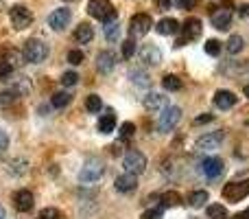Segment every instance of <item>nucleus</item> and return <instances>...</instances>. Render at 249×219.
Instances as JSON below:
<instances>
[{"mask_svg":"<svg viewBox=\"0 0 249 219\" xmlns=\"http://www.w3.org/2000/svg\"><path fill=\"white\" fill-rule=\"evenodd\" d=\"M158 4L162 9H168V7H171V0H158Z\"/></svg>","mask_w":249,"mask_h":219,"instance_id":"nucleus-45","label":"nucleus"},{"mask_svg":"<svg viewBox=\"0 0 249 219\" xmlns=\"http://www.w3.org/2000/svg\"><path fill=\"white\" fill-rule=\"evenodd\" d=\"M133 134H136V125L133 123H123L121 125V138L123 140H129Z\"/></svg>","mask_w":249,"mask_h":219,"instance_id":"nucleus-33","label":"nucleus"},{"mask_svg":"<svg viewBox=\"0 0 249 219\" xmlns=\"http://www.w3.org/2000/svg\"><path fill=\"white\" fill-rule=\"evenodd\" d=\"M96 66H99V70L103 75L112 73L114 66H116V55H114L112 51H101L99 57H96Z\"/></svg>","mask_w":249,"mask_h":219,"instance_id":"nucleus-16","label":"nucleus"},{"mask_svg":"<svg viewBox=\"0 0 249 219\" xmlns=\"http://www.w3.org/2000/svg\"><path fill=\"white\" fill-rule=\"evenodd\" d=\"M114 127H116V116H114V112H107L105 116L99 119V132L101 134H112Z\"/></svg>","mask_w":249,"mask_h":219,"instance_id":"nucleus-22","label":"nucleus"},{"mask_svg":"<svg viewBox=\"0 0 249 219\" xmlns=\"http://www.w3.org/2000/svg\"><path fill=\"white\" fill-rule=\"evenodd\" d=\"M179 119H181V110L177 108V105H166V108L162 110V114H160V119H158L160 132H171V129L179 123Z\"/></svg>","mask_w":249,"mask_h":219,"instance_id":"nucleus-5","label":"nucleus"},{"mask_svg":"<svg viewBox=\"0 0 249 219\" xmlns=\"http://www.w3.org/2000/svg\"><path fill=\"white\" fill-rule=\"evenodd\" d=\"M142 219H162V208H153V211H146Z\"/></svg>","mask_w":249,"mask_h":219,"instance_id":"nucleus-40","label":"nucleus"},{"mask_svg":"<svg viewBox=\"0 0 249 219\" xmlns=\"http://www.w3.org/2000/svg\"><path fill=\"white\" fill-rule=\"evenodd\" d=\"M48 53H51L48 44L44 42V40H37V38L26 40L24 48H22V57H24L26 61H31V64H39V61H44L48 57Z\"/></svg>","mask_w":249,"mask_h":219,"instance_id":"nucleus-1","label":"nucleus"},{"mask_svg":"<svg viewBox=\"0 0 249 219\" xmlns=\"http://www.w3.org/2000/svg\"><path fill=\"white\" fill-rule=\"evenodd\" d=\"M245 217H247V219H249V208H247V211H245Z\"/></svg>","mask_w":249,"mask_h":219,"instance_id":"nucleus-49","label":"nucleus"},{"mask_svg":"<svg viewBox=\"0 0 249 219\" xmlns=\"http://www.w3.org/2000/svg\"><path fill=\"white\" fill-rule=\"evenodd\" d=\"M208 217L210 219H228V208L223 204H210L208 206Z\"/></svg>","mask_w":249,"mask_h":219,"instance_id":"nucleus-26","label":"nucleus"},{"mask_svg":"<svg viewBox=\"0 0 249 219\" xmlns=\"http://www.w3.org/2000/svg\"><path fill=\"white\" fill-rule=\"evenodd\" d=\"M16 92L13 90H7V92H0V103L2 105H9V103H13V99H16Z\"/></svg>","mask_w":249,"mask_h":219,"instance_id":"nucleus-39","label":"nucleus"},{"mask_svg":"<svg viewBox=\"0 0 249 219\" xmlns=\"http://www.w3.org/2000/svg\"><path fill=\"white\" fill-rule=\"evenodd\" d=\"M232 24V13L230 9H219V11H212V26L219 31H228Z\"/></svg>","mask_w":249,"mask_h":219,"instance_id":"nucleus-14","label":"nucleus"},{"mask_svg":"<svg viewBox=\"0 0 249 219\" xmlns=\"http://www.w3.org/2000/svg\"><path fill=\"white\" fill-rule=\"evenodd\" d=\"M151 26H153V20H151L149 13H136L131 18V22H129V33L133 38H142V35H146L151 31Z\"/></svg>","mask_w":249,"mask_h":219,"instance_id":"nucleus-6","label":"nucleus"},{"mask_svg":"<svg viewBox=\"0 0 249 219\" xmlns=\"http://www.w3.org/2000/svg\"><path fill=\"white\" fill-rule=\"evenodd\" d=\"M114 186H116V191H121V193H131V191H136L138 180H136L133 173H123V176L116 178Z\"/></svg>","mask_w":249,"mask_h":219,"instance_id":"nucleus-18","label":"nucleus"},{"mask_svg":"<svg viewBox=\"0 0 249 219\" xmlns=\"http://www.w3.org/2000/svg\"><path fill=\"white\" fill-rule=\"evenodd\" d=\"M92 38H94V29H92L90 24H79L77 31H74V40H77V44H88L92 42Z\"/></svg>","mask_w":249,"mask_h":219,"instance_id":"nucleus-20","label":"nucleus"},{"mask_svg":"<svg viewBox=\"0 0 249 219\" xmlns=\"http://www.w3.org/2000/svg\"><path fill=\"white\" fill-rule=\"evenodd\" d=\"M203 48H206V53L210 57H216L221 53V42H216V40H208V42L203 44Z\"/></svg>","mask_w":249,"mask_h":219,"instance_id":"nucleus-31","label":"nucleus"},{"mask_svg":"<svg viewBox=\"0 0 249 219\" xmlns=\"http://www.w3.org/2000/svg\"><path fill=\"white\" fill-rule=\"evenodd\" d=\"M7 145H9V138H7V134L0 129V151L2 149H7Z\"/></svg>","mask_w":249,"mask_h":219,"instance_id":"nucleus-43","label":"nucleus"},{"mask_svg":"<svg viewBox=\"0 0 249 219\" xmlns=\"http://www.w3.org/2000/svg\"><path fill=\"white\" fill-rule=\"evenodd\" d=\"M243 46H245V42H243L241 35H232V38L228 40V44H225V48H228L230 55H238V53L243 51Z\"/></svg>","mask_w":249,"mask_h":219,"instance_id":"nucleus-24","label":"nucleus"},{"mask_svg":"<svg viewBox=\"0 0 249 219\" xmlns=\"http://www.w3.org/2000/svg\"><path fill=\"white\" fill-rule=\"evenodd\" d=\"M184 38L177 40V46H184L186 42H190V40H197L199 35H201V20H197V18H188V20L184 22Z\"/></svg>","mask_w":249,"mask_h":219,"instance_id":"nucleus-10","label":"nucleus"},{"mask_svg":"<svg viewBox=\"0 0 249 219\" xmlns=\"http://www.w3.org/2000/svg\"><path fill=\"white\" fill-rule=\"evenodd\" d=\"M245 97L249 99V86H245Z\"/></svg>","mask_w":249,"mask_h":219,"instance_id":"nucleus-48","label":"nucleus"},{"mask_svg":"<svg viewBox=\"0 0 249 219\" xmlns=\"http://www.w3.org/2000/svg\"><path fill=\"white\" fill-rule=\"evenodd\" d=\"M9 18H11V24L16 26V29H26V26H31V22H33V13H31L26 7H22V4L11 7Z\"/></svg>","mask_w":249,"mask_h":219,"instance_id":"nucleus-9","label":"nucleus"},{"mask_svg":"<svg viewBox=\"0 0 249 219\" xmlns=\"http://www.w3.org/2000/svg\"><path fill=\"white\" fill-rule=\"evenodd\" d=\"M86 108H88V112H92V114H94V112H99L101 108H103V101H101L99 95H90L86 99Z\"/></svg>","mask_w":249,"mask_h":219,"instance_id":"nucleus-29","label":"nucleus"},{"mask_svg":"<svg viewBox=\"0 0 249 219\" xmlns=\"http://www.w3.org/2000/svg\"><path fill=\"white\" fill-rule=\"evenodd\" d=\"M181 202L179 193H175V191H168V193L162 195V206H177V204Z\"/></svg>","mask_w":249,"mask_h":219,"instance_id":"nucleus-30","label":"nucleus"},{"mask_svg":"<svg viewBox=\"0 0 249 219\" xmlns=\"http://www.w3.org/2000/svg\"><path fill=\"white\" fill-rule=\"evenodd\" d=\"M88 13L96 20H103V22H112V20H118L116 16V9L112 7L109 0H90L88 2Z\"/></svg>","mask_w":249,"mask_h":219,"instance_id":"nucleus-2","label":"nucleus"},{"mask_svg":"<svg viewBox=\"0 0 249 219\" xmlns=\"http://www.w3.org/2000/svg\"><path fill=\"white\" fill-rule=\"evenodd\" d=\"M234 219H247V217H245V213H243V215H236Z\"/></svg>","mask_w":249,"mask_h":219,"instance_id":"nucleus-47","label":"nucleus"},{"mask_svg":"<svg viewBox=\"0 0 249 219\" xmlns=\"http://www.w3.org/2000/svg\"><path fill=\"white\" fill-rule=\"evenodd\" d=\"M68 2H70V0H68Z\"/></svg>","mask_w":249,"mask_h":219,"instance_id":"nucleus-50","label":"nucleus"},{"mask_svg":"<svg viewBox=\"0 0 249 219\" xmlns=\"http://www.w3.org/2000/svg\"><path fill=\"white\" fill-rule=\"evenodd\" d=\"M197 2H199V0H177V4H179L181 9H193Z\"/></svg>","mask_w":249,"mask_h":219,"instance_id":"nucleus-41","label":"nucleus"},{"mask_svg":"<svg viewBox=\"0 0 249 219\" xmlns=\"http://www.w3.org/2000/svg\"><path fill=\"white\" fill-rule=\"evenodd\" d=\"M249 195V182H230L223 189V198L228 202H241Z\"/></svg>","mask_w":249,"mask_h":219,"instance_id":"nucleus-8","label":"nucleus"},{"mask_svg":"<svg viewBox=\"0 0 249 219\" xmlns=\"http://www.w3.org/2000/svg\"><path fill=\"white\" fill-rule=\"evenodd\" d=\"M236 95L234 92H230V90H216V95H214V105L219 110H230V108H234L236 105Z\"/></svg>","mask_w":249,"mask_h":219,"instance_id":"nucleus-15","label":"nucleus"},{"mask_svg":"<svg viewBox=\"0 0 249 219\" xmlns=\"http://www.w3.org/2000/svg\"><path fill=\"white\" fill-rule=\"evenodd\" d=\"M105 173V164L101 162L99 158H90L86 164H83V169L79 171V180L81 182H96L101 176Z\"/></svg>","mask_w":249,"mask_h":219,"instance_id":"nucleus-4","label":"nucleus"},{"mask_svg":"<svg viewBox=\"0 0 249 219\" xmlns=\"http://www.w3.org/2000/svg\"><path fill=\"white\" fill-rule=\"evenodd\" d=\"M144 108L146 110H160V108H166V97L158 95V92H149L144 97Z\"/></svg>","mask_w":249,"mask_h":219,"instance_id":"nucleus-21","label":"nucleus"},{"mask_svg":"<svg viewBox=\"0 0 249 219\" xmlns=\"http://www.w3.org/2000/svg\"><path fill=\"white\" fill-rule=\"evenodd\" d=\"M223 138H225L223 132H208V134H203V136L197 138L195 147H197V151H214V149H219Z\"/></svg>","mask_w":249,"mask_h":219,"instance_id":"nucleus-7","label":"nucleus"},{"mask_svg":"<svg viewBox=\"0 0 249 219\" xmlns=\"http://www.w3.org/2000/svg\"><path fill=\"white\" fill-rule=\"evenodd\" d=\"M118 35H121V26H118V20L105 22V38H107L109 42H114V40H118Z\"/></svg>","mask_w":249,"mask_h":219,"instance_id":"nucleus-27","label":"nucleus"},{"mask_svg":"<svg viewBox=\"0 0 249 219\" xmlns=\"http://www.w3.org/2000/svg\"><path fill=\"white\" fill-rule=\"evenodd\" d=\"M208 198H210V195H208V191H195V193L188 195V204L193 208H201L203 204L208 202Z\"/></svg>","mask_w":249,"mask_h":219,"instance_id":"nucleus-23","label":"nucleus"},{"mask_svg":"<svg viewBox=\"0 0 249 219\" xmlns=\"http://www.w3.org/2000/svg\"><path fill=\"white\" fill-rule=\"evenodd\" d=\"M162 86H164V90L177 92V90H181V79H179V77H175V75H164Z\"/></svg>","mask_w":249,"mask_h":219,"instance_id":"nucleus-25","label":"nucleus"},{"mask_svg":"<svg viewBox=\"0 0 249 219\" xmlns=\"http://www.w3.org/2000/svg\"><path fill=\"white\" fill-rule=\"evenodd\" d=\"M70 20H72V13H70V9H66V7L57 9V11H53L51 16H48V24H51V29H55V31H64L66 26L70 24Z\"/></svg>","mask_w":249,"mask_h":219,"instance_id":"nucleus-11","label":"nucleus"},{"mask_svg":"<svg viewBox=\"0 0 249 219\" xmlns=\"http://www.w3.org/2000/svg\"><path fill=\"white\" fill-rule=\"evenodd\" d=\"M131 77H133V81H136L138 86H149V77H146L144 73H140V70H133Z\"/></svg>","mask_w":249,"mask_h":219,"instance_id":"nucleus-37","label":"nucleus"},{"mask_svg":"<svg viewBox=\"0 0 249 219\" xmlns=\"http://www.w3.org/2000/svg\"><path fill=\"white\" fill-rule=\"evenodd\" d=\"M39 219H61V213L57 208H44L39 213Z\"/></svg>","mask_w":249,"mask_h":219,"instance_id":"nucleus-36","label":"nucleus"},{"mask_svg":"<svg viewBox=\"0 0 249 219\" xmlns=\"http://www.w3.org/2000/svg\"><path fill=\"white\" fill-rule=\"evenodd\" d=\"M33 204H35L33 193H31V191H26V189L18 191V193L13 195V206H16L20 213H29L31 208H33Z\"/></svg>","mask_w":249,"mask_h":219,"instance_id":"nucleus-12","label":"nucleus"},{"mask_svg":"<svg viewBox=\"0 0 249 219\" xmlns=\"http://www.w3.org/2000/svg\"><path fill=\"white\" fill-rule=\"evenodd\" d=\"M155 31H158L160 35H175L177 31H179V22H177L175 18H164V20L158 22Z\"/></svg>","mask_w":249,"mask_h":219,"instance_id":"nucleus-19","label":"nucleus"},{"mask_svg":"<svg viewBox=\"0 0 249 219\" xmlns=\"http://www.w3.org/2000/svg\"><path fill=\"white\" fill-rule=\"evenodd\" d=\"M70 101H72V95H68V92H57V95H53V108H66Z\"/></svg>","mask_w":249,"mask_h":219,"instance_id":"nucleus-28","label":"nucleus"},{"mask_svg":"<svg viewBox=\"0 0 249 219\" xmlns=\"http://www.w3.org/2000/svg\"><path fill=\"white\" fill-rule=\"evenodd\" d=\"M201 171L208 178H219L223 173V160L221 158H206L201 162Z\"/></svg>","mask_w":249,"mask_h":219,"instance_id":"nucleus-17","label":"nucleus"},{"mask_svg":"<svg viewBox=\"0 0 249 219\" xmlns=\"http://www.w3.org/2000/svg\"><path fill=\"white\" fill-rule=\"evenodd\" d=\"M83 60H86V55H83L81 51H70L68 53V64L79 66V64H83Z\"/></svg>","mask_w":249,"mask_h":219,"instance_id":"nucleus-35","label":"nucleus"},{"mask_svg":"<svg viewBox=\"0 0 249 219\" xmlns=\"http://www.w3.org/2000/svg\"><path fill=\"white\" fill-rule=\"evenodd\" d=\"M123 167L127 173H133V176H140L142 171L146 169V156L142 151L131 149L127 156L123 158Z\"/></svg>","mask_w":249,"mask_h":219,"instance_id":"nucleus-3","label":"nucleus"},{"mask_svg":"<svg viewBox=\"0 0 249 219\" xmlns=\"http://www.w3.org/2000/svg\"><path fill=\"white\" fill-rule=\"evenodd\" d=\"M11 73H13V66L4 57H0V77H9Z\"/></svg>","mask_w":249,"mask_h":219,"instance_id":"nucleus-38","label":"nucleus"},{"mask_svg":"<svg viewBox=\"0 0 249 219\" xmlns=\"http://www.w3.org/2000/svg\"><path fill=\"white\" fill-rule=\"evenodd\" d=\"M210 120H212V114H203L195 119V125H203V123H210Z\"/></svg>","mask_w":249,"mask_h":219,"instance_id":"nucleus-42","label":"nucleus"},{"mask_svg":"<svg viewBox=\"0 0 249 219\" xmlns=\"http://www.w3.org/2000/svg\"><path fill=\"white\" fill-rule=\"evenodd\" d=\"M61 83H64L66 88L77 86V83H79V75H77V73H72V70H68V73L61 75Z\"/></svg>","mask_w":249,"mask_h":219,"instance_id":"nucleus-32","label":"nucleus"},{"mask_svg":"<svg viewBox=\"0 0 249 219\" xmlns=\"http://www.w3.org/2000/svg\"><path fill=\"white\" fill-rule=\"evenodd\" d=\"M140 60L149 66H158L162 61V51L158 46H153V44H144L140 48Z\"/></svg>","mask_w":249,"mask_h":219,"instance_id":"nucleus-13","label":"nucleus"},{"mask_svg":"<svg viewBox=\"0 0 249 219\" xmlns=\"http://www.w3.org/2000/svg\"><path fill=\"white\" fill-rule=\"evenodd\" d=\"M133 53H136V42H133V40H124L123 42V57L129 60V57H133Z\"/></svg>","mask_w":249,"mask_h":219,"instance_id":"nucleus-34","label":"nucleus"},{"mask_svg":"<svg viewBox=\"0 0 249 219\" xmlns=\"http://www.w3.org/2000/svg\"><path fill=\"white\" fill-rule=\"evenodd\" d=\"M0 219H4V208L0 206Z\"/></svg>","mask_w":249,"mask_h":219,"instance_id":"nucleus-46","label":"nucleus"},{"mask_svg":"<svg viewBox=\"0 0 249 219\" xmlns=\"http://www.w3.org/2000/svg\"><path fill=\"white\" fill-rule=\"evenodd\" d=\"M238 13H241V16H245V18H249V4H243V7H238Z\"/></svg>","mask_w":249,"mask_h":219,"instance_id":"nucleus-44","label":"nucleus"}]
</instances>
